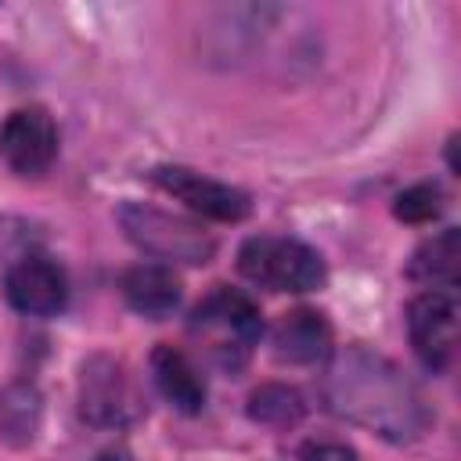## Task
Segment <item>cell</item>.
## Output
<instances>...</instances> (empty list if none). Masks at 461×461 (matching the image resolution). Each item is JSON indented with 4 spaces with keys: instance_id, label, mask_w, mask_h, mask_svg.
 <instances>
[{
    "instance_id": "1",
    "label": "cell",
    "mask_w": 461,
    "mask_h": 461,
    "mask_svg": "<svg viewBox=\"0 0 461 461\" xmlns=\"http://www.w3.org/2000/svg\"><path fill=\"white\" fill-rule=\"evenodd\" d=\"M324 396L335 414L393 439H414L429 425V407L418 385L382 353L346 346L328 360Z\"/></svg>"
},
{
    "instance_id": "2",
    "label": "cell",
    "mask_w": 461,
    "mask_h": 461,
    "mask_svg": "<svg viewBox=\"0 0 461 461\" xmlns=\"http://www.w3.org/2000/svg\"><path fill=\"white\" fill-rule=\"evenodd\" d=\"M187 331L216 367L234 375L249 364V357L263 335V317H259V306L245 292L216 285L194 306Z\"/></svg>"
},
{
    "instance_id": "3",
    "label": "cell",
    "mask_w": 461,
    "mask_h": 461,
    "mask_svg": "<svg viewBox=\"0 0 461 461\" xmlns=\"http://www.w3.org/2000/svg\"><path fill=\"white\" fill-rule=\"evenodd\" d=\"M238 270L270 292H313L324 285L328 270L317 249L299 238L256 234L238 249Z\"/></svg>"
},
{
    "instance_id": "4",
    "label": "cell",
    "mask_w": 461,
    "mask_h": 461,
    "mask_svg": "<svg viewBox=\"0 0 461 461\" xmlns=\"http://www.w3.org/2000/svg\"><path fill=\"white\" fill-rule=\"evenodd\" d=\"M119 223L137 249H144L148 256H158V259L209 263L216 252V241L202 227H194L180 216H169L162 209L140 205V202H126L119 209Z\"/></svg>"
},
{
    "instance_id": "5",
    "label": "cell",
    "mask_w": 461,
    "mask_h": 461,
    "mask_svg": "<svg viewBox=\"0 0 461 461\" xmlns=\"http://www.w3.org/2000/svg\"><path fill=\"white\" fill-rule=\"evenodd\" d=\"M407 335L425 367L447 371L457 357V299L443 288H425L407 306Z\"/></svg>"
},
{
    "instance_id": "6",
    "label": "cell",
    "mask_w": 461,
    "mask_h": 461,
    "mask_svg": "<svg viewBox=\"0 0 461 461\" xmlns=\"http://www.w3.org/2000/svg\"><path fill=\"white\" fill-rule=\"evenodd\" d=\"M79 411L90 425H130L140 414L137 393L126 378V367L112 357H90L79 375Z\"/></svg>"
},
{
    "instance_id": "7",
    "label": "cell",
    "mask_w": 461,
    "mask_h": 461,
    "mask_svg": "<svg viewBox=\"0 0 461 461\" xmlns=\"http://www.w3.org/2000/svg\"><path fill=\"white\" fill-rule=\"evenodd\" d=\"M58 155V126L43 108H18L0 126V158L18 176H40Z\"/></svg>"
},
{
    "instance_id": "8",
    "label": "cell",
    "mask_w": 461,
    "mask_h": 461,
    "mask_svg": "<svg viewBox=\"0 0 461 461\" xmlns=\"http://www.w3.org/2000/svg\"><path fill=\"white\" fill-rule=\"evenodd\" d=\"M151 184H158L166 194L180 198L187 209L209 216V220H220V223H238L249 216V194L230 187V184H220L205 173H194V169H184V166H158L151 169Z\"/></svg>"
},
{
    "instance_id": "9",
    "label": "cell",
    "mask_w": 461,
    "mask_h": 461,
    "mask_svg": "<svg viewBox=\"0 0 461 461\" xmlns=\"http://www.w3.org/2000/svg\"><path fill=\"white\" fill-rule=\"evenodd\" d=\"M4 292H7V303L18 313L50 317V313H58L65 306L68 285H65V274H61V267L54 259H47V256H25V259H18L7 270Z\"/></svg>"
},
{
    "instance_id": "10",
    "label": "cell",
    "mask_w": 461,
    "mask_h": 461,
    "mask_svg": "<svg viewBox=\"0 0 461 461\" xmlns=\"http://www.w3.org/2000/svg\"><path fill=\"white\" fill-rule=\"evenodd\" d=\"M274 353L288 364H317L331 353V328L317 310H288L274 324Z\"/></svg>"
},
{
    "instance_id": "11",
    "label": "cell",
    "mask_w": 461,
    "mask_h": 461,
    "mask_svg": "<svg viewBox=\"0 0 461 461\" xmlns=\"http://www.w3.org/2000/svg\"><path fill=\"white\" fill-rule=\"evenodd\" d=\"M122 295L140 317L162 321L180 306V277L166 263H137L122 274Z\"/></svg>"
},
{
    "instance_id": "12",
    "label": "cell",
    "mask_w": 461,
    "mask_h": 461,
    "mask_svg": "<svg viewBox=\"0 0 461 461\" xmlns=\"http://www.w3.org/2000/svg\"><path fill=\"white\" fill-rule=\"evenodd\" d=\"M151 375L158 393L184 414H198L205 407V382L198 375V367L191 364V357L176 346H155L151 353Z\"/></svg>"
},
{
    "instance_id": "13",
    "label": "cell",
    "mask_w": 461,
    "mask_h": 461,
    "mask_svg": "<svg viewBox=\"0 0 461 461\" xmlns=\"http://www.w3.org/2000/svg\"><path fill=\"white\" fill-rule=\"evenodd\" d=\"M457 270H461V234H457V227H447L436 238H429L407 263L411 281H418L425 288H443V292H454Z\"/></svg>"
},
{
    "instance_id": "14",
    "label": "cell",
    "mask_w": 461,
    "mask_h": 461,
    "mask_svg": "<svg viewBox=\"0 0 461 461\" xmlns=\"http://www.w3.org/2000/svg\"><path fill=\"white\" fill-rule=\"evenodd\" d=\"M40 425V396L32 385H11L0 393V436L11 443H29Z\"/></svg>"
},
{
    "instance_id": "15",
    "label": "cell",
    "mask_w": 461,
    "mask_h": 461,
    "mask_svg": "<svg viewBox=\"0 0 461 461\" xmlns=\"http://www.w3.org/2000/svg\"><path fill=\"white\" fill-rule=\"evenodd\" d=\"M249 414H252V421H259V425L288 429V425H295V421L306 414V403H303V396H299L292 385L270 382V385H259V389L249 396Z\"/></svg>"
},
{
    "instance_id": "16",
    "label": "cell",
    "mask_w": 461,
    "mask_h": 461,
    "mask_svg": "<svg viewBox=\"0 0 461 461\" xmlns=\"http://www.w3.org/2000/svg\"><path fill=\"white\" fill-rule=\"evenodd\" d=\"M393 212L403 223H432L443 212V191L436 184L421 180V184H414V187H407V191L396 194Z\"/></svg>"
},
{
    "instance_id": "17",
    "label": "cell",
    "mask_w": 461,
    "mask_h": 461,
    "mask_svg": "<svg viewBox=\"0 0 461 461\" xmlns=\"http://www.w3.org/2000/svg\"><path fill=\"white\" fill-rule=\"evenodd\" d=\"M303 461H357V454L346 443L317 439V443H306L303 447Z\"/></svg>"
}]
</instances>
